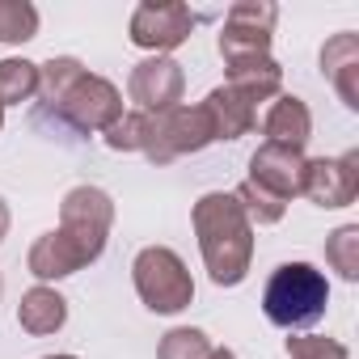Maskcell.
I'll return each instance as SVG.
<instances>
[{"mask_svg": "<svg viewBox=\"0 0 359 359\" xmlns=\"http://www.w3.org/2000/svg\"><path fill=\"white\" fill-rule=\"evenodd\" d=\"M258 191H266L271 199L279 203H292L304 187V152L296 148H279V144H262L254 156H250V177Z\"/></svg>", "mask_w": 359, "mask_h": 359, "instance_id": "8fae6325", "label": "cell"}, {"mask_svg": "<svg viewBox=\"0 0 359 359\" xmlns=\"http://www.w3.org/2000/svg\"><path fill=\"white\" fill-rule=\"evenodd\" d=\"M39 34V9L30 0H0V43H30Z\"/></svg>", "mask_w": 359, "mask_h": 359, "instance_id": "ffe728a7", "label": "cell"}, {"mask_svg": "<svg viewBox=\"0 0 359 359\" xmlns=\"http://www.w3.org/2000/svg\"><path fill=\"white\" fill-rule=\"evenodd\" d=\"M287 359H346V346L338 338H325V334H292Z\"/></svg>", "mask_w": 359, "mask_h": 359, "instance_id": "603a6c76", "label": "cell"}, {"mask_svg": "<svg viewBox=\"0 0 359 359\" xmlns=\"http://www.w3.org/2000/svg\"><path fill=\"white\" fill-rule=\"evenodd\" d=\"M114 224V203L102 187H72L60 203V229L43 233L30 250V275L51 283L68 279L81 266L97 262L106 250V233Z\"/></svg>", "mask_w": 359, "mask_h": 359, "instance_id": "6da1fadb", "label": "cell"}, {"mask_svg": "<svg viewBox=\"0 0 359 359\" xmlns=\"http://www.w3.org/2000/svg\"><path fill=\"white\" fill-rule=\"evenodd\" d=\"M43 359H76V355H43Z\"/></svg>", "mask_w": 359, "mask_h": 359, "instance_id": "4316f807", "label": "cell"}, {"mask_svg": "<svg viewBox=\"0 0 359 359\" xmlns=\"http://www.w3.org/2000/svg\"><path fill=\"white\" fill-rule=\"evenodd\" d=\"M325 262H330L346 283L359 279V224H342L338 233H330V241H325Z\"/></svg>", "mask_w": 359, "mask_h": 359, "instance_id": "d6986e66", "label": "cell"}, {"mask_svg": "<svg viewBox=\"0 0 359 359\" xmlns=\"http://www.w3.org/2000/svg\"><path fill=\"white\" fill-rule=\"evenodd\" d=\"M262 135H266V144L304 152V144H309V135H313V114H309V106H304L300 97H292V93H279V97L271 102L266 118H262Z\"/></svg>", "mask_w": 359, "mask_h": 359, "instance_id": "5bb4252c", "label": "cell"}, {"mask_svg": "<svg viewBox=\"0 0 359 359\" xmlns=\"http://www.w3.org/2000/svg\"><path fill=\"white\" fill-rule=\"evenodd\" d=\"M5 233H9V208H5V199H0V241H5Z\"/></svg>", "mask_w": 359, "mask_h": 359, "instance_id": "d4e9b609", "label": "cell"}, {"mask_svg": "<svg viewBox=\"0 0 359 359\" xmlns=\"http://www.w3.org/2000/svg\"><path fill=\"white\" fill-rule=\"evenodd\" d=\"M64 321H68V300L55 292V287H47V283H39V287H30L26 296H22V304H18V325L26 330V334H55V330H64Z\"/></svg>", "mask_w": 359, "mask_h": 359, "instance_id": "9a60e30c", "label": "cell"}, {"mask_svg": "<svg viewBox=\"0 0 359 359\" xmlns=\"http://www.w3.org/2000/svg\"><path fill=\"white\" fill-rule=\"evenodd\" d=\"M182 89H187V76L169 55L140 60L131 68V81H127V93L140 106V114H161V110L182 106Z\"/></svg>", "mask_w": 359, "mask_h": 359, "instance_id": "9c48e42d", "label": "cell"}, {"mask_svg": "<svg viewBox=\"0 0 359 359\" xmlns=\"http://www.w3.org/2000/svg\"><path fill=\"white\" fill-rule=\"evenodd\" d=\"M233 195H237L241 212L250 216V224H279V220H283V212H287V203L271 199V195H266V191H258L254 182H241Z\"/></svg>", "mask_w": 359, "mask_h": 359, "instance_id": "7402d4cb", "label": "cell"}, {"mask_svg": "<svg viewBox=\"0 0 359 359\" xmlns=\"http://www.w3.org/2000/svg\"><path fill=\"white\" fill-rule=\"evenodd\" d=\"M0 127H5V102H0Z\"/></svg>", "mask_w": 359, "mask_h": 359, "instance_id": "83f0119b", "label": "cell"}, {"mask_svg": "<svg viewBox=\"0 0 359 359\" xmlns=\"http://www.w3.org/2000/svg\"><path fill=\"white\" fill-rule=\"evenodd\" d=\"M55 110L76 127V131H110L127 110H123V93L93 72H81L72 81V89L55 102Z\"/></svg>", "mask_w": 359, "mask_h": 359, "instance_id": "52a82bcc", "label": "cell"}, {"mask_svg": "<svg viewBox=\"0 0 359 359\" xmlns=\"http://www.w3.org/2000/svg\"><path fill=\"white\" fill-rule=\"evenodd\" d=\"M208 359H237V355H233L229 346H212V355H208Z\"/></svg>", "mask_w": 359, "mask_h": 359, "instance_id": "484cf974", "label": "cell"}, {"mask_svg": "<svg viewBox=\"0 0 359 359\" xmlns=\"http://www.w3.org/2000/svg\"><path fill=\"white\" fill-rule=\"evenodd\" d=\"M140 140H144V114H140V110L123 114V118L106 131V144H110L114 152H140Z\"/></svg>", "mask_w": 359, "mask_h": 359, "instance_id": "cb8c5ba5", "label": "cell"}, {"mask_svg": "<svg viewBox=\"0 0 359 359\" xmlns=\"http://www.w3.org/2000/svg\"><path fill=\"white\" fill-rule=\"evenodd\" d=\"M39 93V64L30 60H0V102L22 106Z\"/></svg>", "mask_w": 359, "mask_h": 359, "instance_id": "e0dca14e", "label": "cell"}, {"mask_svg": "<svg viewBox=\"0 0 359 359\" xmlns=\"http://www.w3.org/2000/svg\"><path fill=\"white\" fill-rule=\"evenodd\" d=\"M229 85L245 97V102H271V97H279V89H283V68L275 64V60H262V64H250V68H237V72H229Z\"/></svg>", "mask_w": 359, "mask_h": 359, "instance_id": "2e32d148", "label": "cell"}, {"mask_svg": "<svg viewBox=\"0 0 359 359\" xmlns=\"http://www.w3.org/2000/svg\"><path fill=\"white\" fill-rule=\"evenodd\" d=\"M208 355H212V342H208V334L195 330V325L169 330V334L161 338V346H156V359H208Z\"/></svg>", "mask_w": 359, "mask_h": 359, "instance_id": "44dd1931", "label": "cell"}, {"mask_svg": "<svg viewBox=\"0 0 359 359\" xmlns=\"http://www.w3.org/2000/svg\"><path fill=\"white\" fill-rule=\"evenodd\" d=\"M321 72L338 89L342 106L359 110V39L355 34H334L321 47Z\"/></svg>", "mask_w": 359, "mask_h": 359, "instance_id": "4fadbf2b", "label": "cell"}, {"mask_svg": "<svg viewBox=\"0 0 359 359\" xmlns=\"http://www.w3.org/2000/svg\"><path fill=\"white\" fill-rule=\"evenodd\" d=\"M304 199H313L317 208H351L359 195V156H317L304 161Z\"/></svg>", "mask_w": 359, "mask_h": 359, "instance_id": "30bf717a", "label": "cell"}, {"mask_svg": "<svg viewBox=\"0 0 359 359\" xmlns=\"http://www.w3.org/2000/svg\"><path fill=\"white\" fill-rule=\"evenodd\" d=\"M212 140L216 135H212V123H208L203 106H173V110H161V114H144L140 152L156 165H169L187 152L208 148Z\"/></svg>", "mask_w": 359, "mask_h": 359, "instance_id": "5b68a950", "label": "cell"}, {"mask_svg": "<svg viewBox=\"0 0 359 359\" xmlns=\"http://www.w3.org/2000/svg\"><path fill=\"white\" fill-rule=\"evenodd\" d=\"M81 72H85V64L72 60V55H55V60L39 64V93H43V102L55 106V102L72 89V81H76Z\"/></svg>", "mask_w": 359, "mask_h": 359, "instance_id": "ac0fdd59", "label": "cell"}, {"mask_svg": "<svg viewBox=\"0 0 359 359\" xmlns=\"http://www.w3.org/2000/svg\"><path fill=\"white\" fill-rule=\"evenodd\" d=\"M0 292H5V279H0Z\"/></svg>", "mask_w": 359, "mask_h": 359, "instance_id": "f1b7e54d", "label": "cell"}, {"mask_svg": "<svg viewBox=\"0 0 359 359\" xmlns=\"http://www.w3.org/2000/svg\"><path fill=\"white\" fill-rule=\"evenodd\" d=\"M195 30V13L177 0H144V5L131 13V43L152 51V55H165L173 47H182Z\"/></svg>", "mask_w": 359, "mask_h": 359, "instance_id": "ba28073f", "label": "cell"}, {"mask_svg": "<svg viewBox=\"0 0 359 359\" xmlns=\"http://www.w3.org/2000/svg\"><path fill=\"white\" fill-rule=\"evenodd\" d=\"M199 106H203V114H208V123H212V135H216V140H241V135H245V131H254V123H258V106H254V102H245L233 85L212 89Z\"/></svg>", "mask_w": 359, "mask_h": 359, "instance_id": "7c38bea8", "label": "cell"}, {"mask_svg": "<svg viewBox=\"0 0 359 359\" xmlns=\"http://www.w3.org/2000/svg\"><path fill=\"white\" fill-rule=\"evenodd\" d=\"M325 304H330V283L313 262L275 266L262 292V313L279 330H309L313 321H321Z\"/></svg>", "mask_w": 359, "mask_h": 359, "instance_id": "3957f363", "label": "cell"}, {"mask_svg": "<svg viewBox=\"0 0 359 359\" xmlns=\"http://www.w3.org/2000/svg\"><path fill=\"white\" fill-rule=\"evenodd\" d=\"M275 18H279V9L266 5V0H241V5L229 9L224 30H220V55H224V68L229 72L271 60Z\"/></svg>", "mask_w": 359, "mask_h": 359, "instance_id": "8992f818", "label": "cell"}, {"mask_svg": "<svg viewBox=\"0 0 359 359\" xmlns=\"http://www.w3.org/2000/svg\"><path fill=\"white\" fill-rule=\"evenodd\" d=\"M131 279H135L140 300L152 313H182L195 300V279H191L187 262L177 258L169 245L140 250L135 262H131Z\"/></svg>", "mask_w": 359, "mask_h": 359, "instance_id": "277c9868", "label": "cell"}, {"mask_svg": "<svg viewBox=\"0 0 359 359\" xmlns=\"http://www.w3.org/2000/svg\"><path fill=\"white\" fill-rule=\"evenodd\" d=\"M195 233H199V250L212 283L237 287L250 275V258H254V224L241 212L237 195H224V191L203 195L195 203Z\"/></svg>", "mask_w": 359, "mask_h": 359, "instance_id": "7a4b0ae2", "label": "cell"}]
</instances>
